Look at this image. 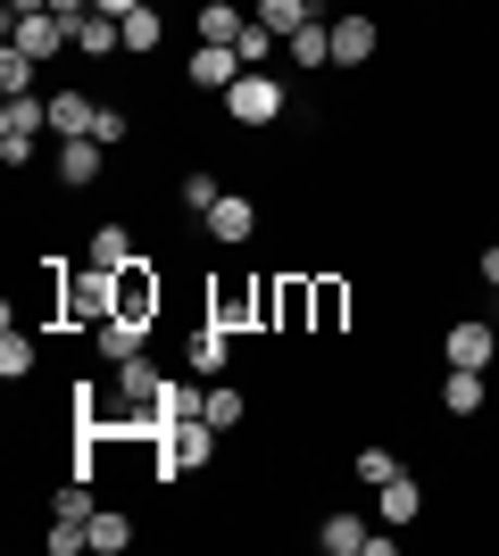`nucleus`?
Segmentation results:
<instances>
[{"mask_svg":"<svg viewBox=\"0 0 499 556\" xmlns=\"http://www.w3.org/2000/svg\"><path fill=\"white\" fill-rule=\"evenodd\" d=\"M150 325H159V316H125V307H117V316H109L92 341H100V357L117 366V357H142V349H150Z\"/></svg>","mask_w":499,"mask_h":556,"instance_id":"8","label":"nucleus"},{"mask_svg":"<svg viewBox=\"0 0 499 556\" xmlns=\"http://www.w3.org/2000/svg\"><path fill=\"white\" fill-rule=\"evenodd\" d=\"M50 100V134L59 141H75V134H92V116H100V100H84V92H42Z\"/></svg>","mask_w":499,"mask_h":556,"instance_id":"15","label":"nucleus"},{"mask_svg":"<svg viewBox=\"0 0 499 556\" xmlns=\"http://www.w3.org/2000/svg\"><path fill=\"white\" fill-rule=\"evenodd\" d=\"M92 141H109V150H117V141H134V116H125L117 100H100V116H92Z\"/></svg>","mask_w":499,"mask_h":556,"instance_id":"30","label":"nucleus"},{"mask_svg":"<svg viewBox=\"0 0 499 556\" xmlns=\"http://www.w3.org/2000/svg\"><path fill=\"white\" fill-rule=\"evenodd\" d=\"M375 50H383V25L366 17V9H341V17H333V67H366Z\"/></svg>","mask_w":499,"mask_h":556,"instance_id":"4","label":"nucleus"},{"mask_svg":"<svg viewBox=\"0 0 499 556\" xmlns=\"http://www.w3.org/2000/svg\"><path fill=\"white\" fill-rule=\"evenodd\" d=\"M475 275H483V282L499 291V241H483V266H475Z\"/></svg>","mask_w":499,"mask_h":556,"instance_id":"33","label":"nucleus"},{"mask_svg":"<svg viewBox=\"0 0 499 556\" xmlns=\"http://www.w3.org/2000/svg\"><path fill=\"white\" fill-rule=\"evenodd\" d=\"M191 92H234V75H241V50L234 42H200L191 50Z\"/></svg>","mask_w":499,"mask_h":556,"instance_id":"5","label":"nucleus"},{"mask_svg":"<svg viewBox=\"0 0 499 556\" xmlns=\"http://www.w3.org/2000/svg\"><path fill=\"white\" fill-rule=\"evenodd\" d=\"M234 50H241V67H275V50H284V42H275V34H266V25L250 17V34H241Z\"/></svg>","mask_w":499,"mask_h":556,"instance_id":"29","label":"nucleus"},{"mask_svg":"<svg viewBox=\"0 0 499 556\" xmlns=\"http://www.w3.org/2000/svg\"><path fill=\"white\" fill-rule=\"evenodd\" d=\"M191 25H200V42H241V34H250V17H241L234 0H200Z\"/></svg>","mask_w":499,"mask_h":556,"instance_id":"16","label":"nucleus"},{"mask_svg":"<svg viewBox=\"0 0 499 556\" xmlns=\"http://www.w3.org/2000/svg\"><path fill=\"white\" fill-rule=\"evenodd\" d=\"M100 17H134V9H142V0H92Z\"/></svg>","mask_w":499,"mask_h":556,"instance_id":"34","label":"nucleus"},{"mask_svg":"<svg viewBox=\"0 0 499 556\" xmlns=\"http://www.w3.org/2000/svg\"><path fill=\"white\" fill-rule=\"evenodd\" d=\"M341 325H350V282L309 275V332H341Z\"/></svg>","mask_w":499,"mask_h":556,"instance_id":"7","label":"nucleus"},{"mask_svg":"<svg viewBox=\"0 0 499 556\" xmlns=\"http://www.w3.org/2000/svg\"><path fill=\"white\" fill-rule=\"evenodd\" d=\"M134 548V515L125 507H92V556H125Z\"/></svg>","mask_w":499,"mask_h":556,"instance_id":"19","label":"nucleus"},{"mask_svg":"<svg viewBox=\"0 0 499 556\" xmlns=\"http://www.w3.org/2000/svg\"><path fill=\"white\" fill-rule=\"evenodd\" d=\"M250 17H259L266 34H275V42H291V34H300V25H316V17H325V9H316V0H259Z\"/></svg>","mask_w":499,"mask_h":556,"instance_id":"13","label":"nucleus"},{"mask_svg":"<svg viewBox=\"0 0 499 556\" xmlns=\"http://www.w3.org/2000/svg\"><path fill=\"white\" fill-rule=\"evenodd\" d=\"M100 166H109V141H92V134L59 141V184H67V191H92V184H100Z\"/></svg>","mask_w":499,"mask_h":556,"instance_id":"6","label":"nucleus"},{"mask_svg":"<svg viewBox=\"0 0 499 556\" xmlns=\"http://www.w3.org/2000/svg\"><path fill=\"white\" fill-rule=\"evenodd\" d=\"M441 407H450V416H483V374H475V366H450V382H441Z\"/></svg>","mask_w":499,"mask_h":556,"instance_id":"23","label":"nucleus"},{"mask_svg":"<svg viewBox=\"0 0 499 556\" xmlns=\"http://www.w3.org/2000/svg\"><path fill=\"white\" fill-rule=\"evenodd\" d=\"M34 75H42V67H34V59H25L17 42L0 50V92H9V100H17V92H34Z\"/></svg>","mask_w":499,"mask_h":556,"instance_id":"28","label":"nucleus"},{"mask_svg":"<svg viewBox=\"0 0 499 556\" xmlns=\"http://www.w3.org/2000/svg\"><path fill=\"white\" fill-rule=\"evenodd\" d=\"M209 232H216V241H225V250H241V241L259 232V208H250L241 191H225V200H216V208H209Z\"/></svg>","mask_w":499,"mask_h":556,"instance_id":"11","label":"nucleus"},{"mask_svg":"<svg viewBox=\"0 0 499 556\" xmlns=\"http://www.w3.org/2000/svg\"><path fill=\"white\" fill-rule=\"evenodd\" d=\"M109 316H117V275L92 266V257H84V266L59 257V325L67 332H100Z\"/></svg>","mask_w":499,"mask_h":556,"instance_id":"1","label":"nucleus"},{"mask_svg":"<svg viewBox=\"0 0 499 556\" xmlns=\"http://www.w3.org/2000/svg\"><path fill=\"white\" fill-rule=\"evenodd\" d=\"M316 548L325 556H366V523H358V515H325V523H316Z\"/></svg>","mask_w":499,"mask_h":556,"instance_id":"21","label":"nucleus"},{"mask_svg":"<svg viewBox=\"0 0 499 556\" xmlns=\"http://www.w3.org/2000/svg\"><path fill=\"white\" fill-rule=\"evenodd\" d=\"M50 515H67V523H92V473H75V482H59Z\"/></svg>","mask_w":499,"mask_h":556,"instance_id":"26","label":"nucleus"},{"mask_svg":"<svg viewBox=\"0 0 499 556\" xmlns=\"http://www.w3.org/2000/svg\"><path fill=\"white\" fill-rule=\"evenodd\" d=\"M209 316H216V325H250V316H259V282H234V291H216V307H209Z\"/></svg>","mask_w":499,"mask_h":556,"instance_id":"25","label":"nucleus"},{"mask_svg":"<svg viewBox=\"0 0 499 556\" xmlns=\"http://www.w3.org/2000/svg\"><path fill=\"white\" fill-rule=\"evenodd\" d=\"M117 25H125V50H142V59H150V50H159V34H166L150 0H142V9H134V17H117Z\"/></svg>","mask_w":499,"mask_h":556,"instance_id":"27","label":"nucleus"},{"mask_svg":"<svg viewBox=\"0 0 499 556\" xmlns=\"http://www.w3.org/2000/svg\"><path fill=\"white\" fill-rule=\"evenodd\" d=\"M350 473H358V482H366V490H383V482H391V473H408V465L391 457V448H383V441H366V448H358V457H350Z\"/></svg>","mask_w":499,"mask_h":556,"instance_id":"24","label":"nucleus"},{"mask_svg":"<svg viewBox=\"0 0 499 556\" xmlns=\"http://www.w3.org/2000/svg\"><path fill=\"white\" fill-rule=\"evenodd\" d=\"M0 374H9V382H25V374H34V341H25V332H9V341H0Z\"/></svg>","mask_w":499,"mask_h":556,"instance_id":"32","label":"nucleus"},{"mask_svg":"<svg viewBox=\"0 0 499 556\" xmlns=\"http://www.w3.org/2000/svg\"><path fill=\"white\" fill-rule=\"evenodd\" d=\"M50 9H59L67 25H75V17H92V0H50Z\"/></svg>","mask_w":499,"mask_h":556,"instance_id":"35","label":"nucleus"},{"mask_svg":"<svg viewBox=\"0 0 499 556\" xmlns=\"http://www.w3.org/2000/svg\"><path fill=\"white\" fill-rule=\"evenodd\" d=\"M117 307H125V316H159V307H166L159 275H150V257H142V266H125V275H117Z\"/></svg>","mask_w":499,"mask_h":556,"instance_id":"12","label":"nucleus"},{"mask_svg":"<svg viewBox=\"0 0 499 556\" xmlns=\"http://www.w3.org/2000/svg\"><path fill=\"white\" fill-rule=\"evenodd\" d=\"M225 357H234V325L209 316V325L191 332V374H225Z\"/></svg>","mask_w":499,"mask_h":556,"instance_id":"18","label":"nucleus"},{"mask_svg":"<svg viewBox=\"0 0 499 556\" xmlns=\"http://www.w3.org/2000/svg\"><path fill=\"white\" fill-rule=\"evenodd\" d=\"M225 116H234V125H250V134H259V125H275V116H284V75H275V67H241L234 92H225Z\"/></svg>","mask_w":499,"mask_h":556,"instance_id":"2","label":"nucleus"},{"mask_svg":"<svg viewBox=\"0 0 499 556\" xmlns=\"http://www.w3.org/2000/svg\"><path fill=\"white\" fill-rule=\"evenodd\" d=\"M241 407H250V399H241L234 382H209V391H200V424H216V432H234Z\"/></svg>","mask_w":499,"mask_h":556,"instance_id":"22","label":"nucleus"},{"mask_svg":"<svg viewBox=\"0 0 499 556\" xmlns=\"http://www.w3.org/2000/svg\"><path fill=\"white\" fill-rule=\"evenodd\" d=\"M50 134V100H34V92H17L9 109H0V166H25L34 159V141Z\"/></svg>","mask_w":499,"mask_h":556,"instance_id":"3","label":"nucleus"},{"mask_svg":"<svg viewBox=\"0 0 499 556\" xmlns=\"http://www.w3.org/2000/svg\"><path fill=\"white\" fill-rule=\"evenodd\" d=\"M216 200H225V184H216V175H184V208L200 216V225H209V208Z\"/></svg>","mask_w":499,"mask_h":556,"instance_id":"31","label":"nucleus"},{"mask_svg":"<svg viewBox=\"0 0 499 556\" xmlns=\"http://www.w3.org/2000/svg\"><path fill=\"white\" fill-rule=\"evenodd\" d=\"M84 257H92V266H109V275H125V266H142V241H134L125 225H100L92 241H84Z\"/></svg>","mask_w":499,"mask_h":556,"instance_id":"10","label":"nucleus"},{"mask_svg":"<svg viewBox=\"0 0 499 556\" xmlns=\"http://www.w3.org/2000/svg\"><path fill=\"white\" fill-rule=\"evenodd\" d=\"M441 357H450V366H491V357H499V332L491 325H450V332H441Z\"/></svg>","mask_w":499,"mask_h":556,"instance_id":"9","label":"nucleus"},{"mask_svg":"<svg viewBox=\"0 0 499 556\" xmlns=\"http://www.w3.org/2000/svg\"><path fill=\"white\" fill-rule=\"evenodd\" d=\"M75 50H84V59H125V25L117 17H75Z\"/></svg>","mask_w":499,"mask_h":556,"instance_id":"14","label":"nucleus"},{"mask_svg":"<svg viewBox=\"0 0 499 556\" xmlns=\"http://www.w3.org/2000/svg\"><path fill=\"white\" fill-rule=\"evenodd\" d=\"M291 67H333V17H316V25H300V34H291Z\"/></svg>","mask_w":499,"mask_h":556,"instance_id":"20","label":"nucleus"},{"mask_svg":"<svg viewBox=\"0 0 499 556\" xmlns=\"http://www.w3.org/2000/svg\"><path fill=\"white\" fill-rule=\"evenodd\" d=\"M375 498H383V523H416V515H425V482H416V473H391Z\"/></svg>","mask_w":499,"mask_h":556,"instance_id":"17","label":"nucleus"}]
</instances>
